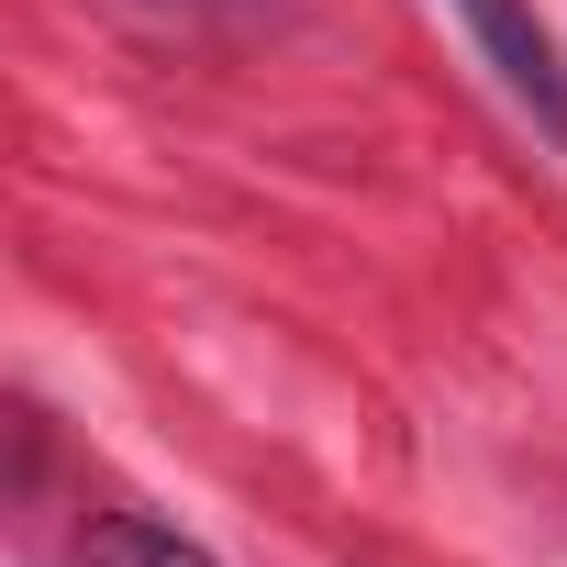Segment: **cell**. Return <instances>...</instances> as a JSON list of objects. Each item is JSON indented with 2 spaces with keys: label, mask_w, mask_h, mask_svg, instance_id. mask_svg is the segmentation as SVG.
Returning <instances> with one entry per match:
<instances>
[{
  "label": "cell",
  "mask_w": 567,
  "mask_h": 567,
  "mask_svg": "<svg viewBox=\"0 0 567 567\" xmlns=\"http://www.w3.org/2000/svg\"><path fill=\"white\" fill-rule=\"evenodd\" d=\"M456 12H467L478 56L501 68V90H512L545 134H567V68H556V45H545V23H534V0H456Z\"/></svg>",
  "instance_id": "1"
},
{
  "label": "cell",
  "mask_w": 567,
  "mask_h": 567,
  "mask_svg": "<svg viewBox=\"0 0 567 567\" xmlns=\"http://www.w3.org/2000/svg\"><path fill=\"white\" fill-rule=\"evenodd\" d=\"M90 567H223V556L156 512H112V523H90Z\"/></svg>",
  "instance_id": "2"
}]
</instances>
